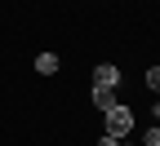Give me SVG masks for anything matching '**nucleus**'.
<instances>
[{
    "label": "nucleus",
    "instance_id": "f257e3e1",
    "mask_svg": "<svg viewBox=\"0 0 160 146\" xmlns=\"http://www.w3.org/2000/svg\"><path fill=\"white\" fill-rule=\"evenodd\" d=\"M102 133H107V137H116V142H125V137L133 133V106L116 102V106L102 115Z\"/></svg>",
    "mask_w": 160,
    "mask_h": 146
},
{
    "label": "nucleus",
    "instance_id": "f03ea898",
    "mask_svg": "<svg viewBox=\"0 0 160 146\" xmlns=\"http://www.w3.org/2000/svg\"><path fill=\"white\" fill-rule=\"evenodd\" d=\"M120 80H125V75H120L116 62H98V67H93V89H120Z\"/></svg>",
    "mask_w": 160,
    "mask_h": 146
},
{
    "label": "nucleus",
    "instance_id": "7ed1b4c3",
    "mask_svg": "<svg viewBox=\"0 0 160 146\" xmlns=\"http://www.w3.org/2000/svg\"><path fill=\"white\" fill-rule=\"evenodd\" d=\"M58 71H62L58 53H36V75H58Z\"/></svg>",
    "mask_w": 160,
    "mask_h": 146
},
{
    "label": "nucleus",
    "instance_id": "20e7f679",
    "mask_svg": "<svg viewBox=\"0 0 160 146\" xmlns=\"http://www.w3.org/2000/svg\"><path fill=\"white\" fill-rule=\"evenodd\" d=\"M89 97H93V111H98V115H107L116 102H120V97H116V89H93Z\"/></svg>",
    "mask_w": 160,
    "mask_h": 146
},
{
    "label": "nucleus",
    "instance_id": "39448f33",
    "mask_svg": "<svg viewBox=\"0 0 160 146\" xmlns=\"http://www.w3.org/2000/svg\"><path fill=\"white\" fill-rule=\"evenodd\" d=\"M142 146H160V124H151V129L142 133Z\"/></svg>",
    "mask_w": 160,
    "mask_h": 146
},
{
    "label": "nucleus",
    "instance_id": "423d86ee",
    "mask_svg": "<svg viewBox=\"0 0 160 146\" xmlns=\"http://www.w3.org/2000/svg\"><path fill=\"white\" fill-rule=\"evenodd\" d=\"M147 89L160 93V67H147Z\"/></svg>",
    "mask_w": 160,
    "mask_h": 146
},
{
    "label": "nucleus",
    "instance_id": "0eeeda50",
    "mask_svg": "<svg viewBox=\"0 0 160 146\" xmlns=\"http://www.w3.org/2000/svg\"><path fill=\"white\" fill-rule=\"evenodd\" d=\"M98 146H120V142H116V137H107V133H102V137H98Z\"/></svg>",
    "mask_w": 160,
    "mask_h": 146
},
{
    "label": "nucleus",
    "instance_id": "6e6552de",
    "mask_svg": "<svg viewBox=\"0 0 160 146\" xmlns=\"http://www.w3.org/2000/svg\"><path fill=\"white\" fill-rule=\"evenodd\" d=\"M151 115H156V124H160V102H156V106H151Z\"/></svg>",
    "mask_w": 160,
    "mask_h": 146
},
{
    "label": "nucleus",
    "instance_id": "1a4fd4ad",
    "mask_svg": "<svg viewBox=\"0 0 160 146\" xmlns=\"http://www.w3.org/2000/svg\"><path fill=\"white\" fill-rule=\"evenodd\" d=\"M120 146H133V142H120Z\"/></svg>",
    "mask_w": 160,
    "mask_h": 146
}]
</instances>
